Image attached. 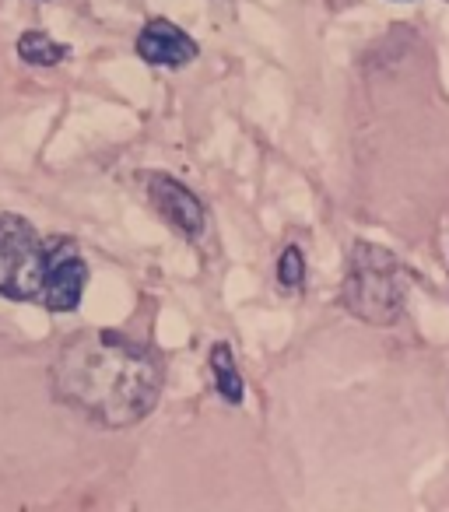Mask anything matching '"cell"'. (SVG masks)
<instances>
[{"mask_svg":"<svg viewBox=\"0 0 449 512\" xmlns=\"http://www.w3.org/2000/svg\"><path fill=\"white\" fill-rule=\"evenodd\" d=\"M53 390L102 428L144 421L162 393V365L144 344L116 330H85L53 362Z\"/></svg>","mask_w":449,"mask_h":512,"instance_id":"6da1fadb","label":"cell"},{"mask_svg":"<svg viewBox=\"0 0 449 512\" xmlns=\"http://www.w3.org/2000/svg\"><path fill=\"white\" fill-rule=\"evenodd\" d=\"M407 278L400 260L383 246L358 242L351 249L348 278L341 288V302L355 320L372 323V327H390L404 313Z\"/></svg>","mask_w":449,"mask_h":512,"instance_id":"7a4b0ae2","label":"cell"},{"mask_svg":"<svg viewBox=\"0 0 449 512\" xmlns=\"http://www.w3.org/2000/svg\"><path fill=\"white\" fill-rule=\"evenodd\" d=\"M46 242L22 214H0V295L15 302H43Z\"/></svg>","mask_w":449,"mask_h":512,"instance_id":"3957f363","label":"cell"},{"mask_svg":"<svg viewBox=\"0 0 449 512\" xmlns=\"http://www.w3.org/2000/svg\"><path fill=\"white\" fill-rule=\"evenodd\" d=\"M88 285V267L74 239H46V288L43 306L53 313H74Z\"/></svg>","mask_w":449,"mask_h":512,"instance_id":"277c9868","label":"cell"},{"mask_svg":"<svg viewBox=\"0 0 449 512\" xmlns=\"http://www.w3.org/2000/svg\"><path fill=\"white\" fill-rule=\"evenodd\" d=\"M148 200L172 228L186 235V239H197L207 225V214H204V204L186 190L179 179L165 176V172H151L148 176Z\"/></svg>","mask_w":449,"mask_h":512,"instance_id":"5b68a950","label":"cell"},{"mask_svg":"<svg viewBox=\"0 0 449 512\" xmlns=\"http://www.w3.org/2000/svg\"><path fill=\"white\" fill-rule=\"evenodd\" d=\"M197 53H200L197 43H193L179 25H172L169 18H151V22L141 29V36H137V57L151 67L179 71V67L193 64Z\"/></svg>","mask_w":449,"mask_h":512,"instance_id":"8992f818","label":"cell"},{"mask_svg":"<svg viewBox=\"0 0 449 512\" xmlns=\"http://www.w3.org/2000/svg\"><path fill=\"white\" fill-rule=\"evenodd\" d=\"M18 57L32 67H57L67 60V46L57 43V39H50L46 32L29 29L18 36Z\"/></svg>","mask_w":449,"mask_h":512,"instance_id":"52a82bcc","label":"cell"},{"mask_svg":"<svg viewBox=\"0 0 449 512\" xmlns=\"http://www.w3.org/2000/svg\"><path fill=\"white\" fill-rule=\"evenodd\" d=\"M211 372H214V386L229 404H243V379L236 372V358H232L229 344H214L211 348Z\"/></svg>","mask_w":449,"mask_h":512,"instance_id":"ba28073f","label":"cell"},{"mask_svg":"<svg viewBox=\"0 0 449 512\" xmlns=\"http://www.w3.org/2000/svg\"><path fill=\"white\" fill-rule=\"evenodd\" d=\"M278 281L285 288H299L306 281V260H302L299 246H288L285 253L278 256Z\"/></svg>","mask_w":449,"mask_h":512,"instance_id":"9c48e42d","label":"cell"}]
</instances>
